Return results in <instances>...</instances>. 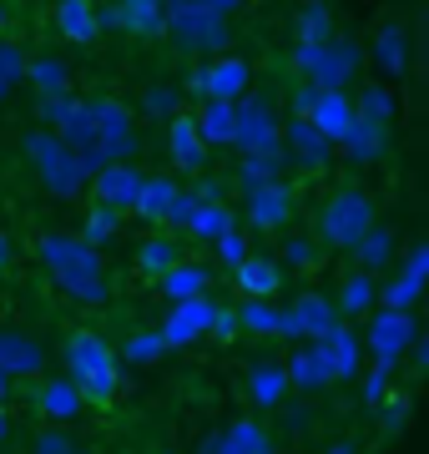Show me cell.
<instances>
[{
    "mask_svg": "<svg viewBox=\"0 0 429 454\" xmlns=\"http://www.w3.org/2000/svg\"><path fill=\"white\" fill-rule=\"evenodd\" d=\"M35 262L51 273V283L66 293L82 309H101L112 303V278L101 262V247H91L76 232H41L35 238Z\"/></svg>",
    "mask_w": 429,
    "mask_h": 454,
    "instance_id": "cell-1",
    "label": "cell"
},
{
    "mask_svg": "<svg viewBox=\"0 0 429 454\" xmlns=\"http://www.w3.org/2000/svg\"><path fill=\"white\" fill-rule=\"evenodd\" d=\"M20 152H26V162H31L35 182H41L51 197H82L86 192L91 172H86L82 157H76V152H71V146L61 142L51 127L26 131V137H20Z\"/></svg>",
    "mask_w": 429,
    "mask_h": 454,
    "instance_id": "cell-2",
    "label": "cell"
},
{
    "mask_svg": "<svg viewBox=\"0 0 429 454\" xmlns=\"http://www.w3.org/2000/svg\"><path fill=\"white\" fill-rule=\"evenodd\" d=\"M374 223H379V202L369 187H333L329 202L318 207V247L348 253Z\"/></svg>",
    "mask_w": 429,
    "mask_h": 454,
    "instance_id": "cell-3",
    "label": "cell"
},
{
    "mask_svg": "<svg viewBox=\"0 0 429 454\" xmlns=\"http://www.w3.org/2000/svg\"><path fill=\"white\" fill-rule=\"evenodd\" d=\"M293 66L308 86L348 91V82H359V71H363V51H359V41H348V35L333 31L318 46H293Z\"/></svg>",
    "mask_w": 429,
    "mask_h": 454,
    "instance_id": "cell-4",
    "label": "cell"
},
{
    "mask_svg": "<svg viewBox=\"0 0 429 454\" xmlns=\"http://www.w3.org/2000/svg\"><path fill=\"white\" fill-rule=\"evenodd\" d=\"M162 31L182 56H217V51H228V20L213 16L198 0H167Z\"/></svg>",
    "mask_w": 429,
    "mask_h": 454,
    "instance_id": "cell-5",
    "label": "cell"
},
{
    "mask_svg": "<svg viewBox=\"0 0 429 454\" xmlns=\"http://www.w3.org/2000/svg\"><path fill=\"white\" fill-rule=\"evenodd\" d=\"M91 121H97V146L86 157V172H97L106 162H132L136 142H142V127H136V112L116 97H91Z\"/></svg>",
    "mask_w": 429,
    "mask_h": 454,
    "instance_id": "cell-6",
    "label": "cell"
},
{
    "mask_svg": "<svg viewBox=\"0 0 429 454\" xmlns=\"http://www.w3.org/2000/svg\"><path fill=\"white\" fill-rule=\"evenodd\" d=\"M293 116H303L308 127H318L333 146L344 142V131L354 127V101L348 91H324V86H298L293 91Z\"/></svg>",
    "mask_w": 429,
    "mask_h": 454,
    "instance_id": "cell-7",
    "label": "cell"
},
{
    "mask_svg": "<svg viewBox=\"0 0 429 454\" xmlns=\"http://www.w3.org/2000/svg\"><path fill=\"white\" fill-rule=\"evenodd\" d=\"M232 146L238 152H263V146H283V121L278 106L268 97H238L232 101Z\"/></svg>",
    "mask_w": 429,
    "mask_h": 454,
    "instance_id": "cell-8",
    "label": "cell"
},
{
    "mask_svg": "<svg viewBox=\"0 0 429 454\" xmlns=\"http://www.w3.org/2000/svg\"><path fill=\"white\" fill-rule=\"evenodd\" d=\"M243 212H248L253 232H283L298 217V187H288L283 177L243 187Z\"/></svg>",
    "mask_w": 429,
    "mask_h": 454,
    "instance_id": "cell-9",
    "label": "cell"
},
{
    "mask_svg": "<svg viewBox=\"0 0 429 454\" xmlns=\"http://www.w3.org/2000/svg\"><path fill=\"white\" fill-rule=\"evenodd\" d=\"M187 91H198V97H213V101H238L253 91V61L248 56H228V51H217L207 66L192 71V82Z\"/></svg>",
    "mask_w": 429,
    "mask_h": 454,
    "instance_id": "cell-10",
    "label": "cell"
},
{
    "mask_svg": "<svg viewBox=\"0 0 429 454\" xmlns=\"http://www.w3.org/2000/svg\"><path fill=\"white\" fill-rule=\"evenodd\" d=\"M363 318H369V333H363L369 354L379 358V364H394L399 369V358L419 343V318L399 313V309H379V313H363Z\"/></svg>",
    "mask_w": 429,
    "mask_h": 454,
    "instance_id": "cell-11",
    "label": "cell"
},
{
    "mask_svg": "<svg viewBox=\"0 0 429 454\" xmlns=\"http://www.w3.org/2000/svg\"><path fill=\"white\" fill-rule=\"evenodd\" d=\"M333 324H344L339 318V309H333V298L329 293H303L293 309H278V333L273 339H303V343H314V339H324Z\"/></svg>",
    "mask_w": 429,
    "mask_h": 454,
    "instance_id": "cell-12",
    "label": "cell"
},
{
    "mask_svg": "<svg viewBox=\"0 0 429 454\" xmlns=\"http://www.w3.org/2000/svg\"><path fill=\"white\" fill-rule=\"evenodd\" d=\"M425 278H429V243H414L404 253L389 283H379V309H399V313H414L419 298H425Z\"/></svg>",
    "mask_w": 429,
    "mask_h": 454,
    "instance_id": "cell-13",
    "label": "cell"
},
{
    "mask_svg": "<svg viewBox=\"0 0 429 454\" xmlns=\"http://www.w3.org/2000/svg\"><path fill=\"white\" fill-rule=\"evenodd\" d=\"M217 318V303L207 298V293H198V298H182V303H172V313L162 318V343L167 348H192L198 339H207V328H213Z\"/></svg>",
    "mask_w": 429,
    "mask_h": 454,
    "instance_id": "cell-14",
    "label": "cell"
},
{
    "mask_svg": "<svg viewBox=\"0 0 429 454\" xmlns=\"http://www.w3.org/2000/svg\"><path fill=\"white\" fill-rule=\"evenodd\" d=\"M142 167L136 162H106V167H97L91 172V197H97L101 207H112V212H132V202H136V187H142Z\"/></svg>",
    "mask_w": 429,
    "mask_h": 454,
    "instance_id": "cell-15",
    "label": "cell"
},
{
    "mask_svg": "<svg viewBox=\"0 0 429 454\" xmlns=\"http://www.w3.org/2000/svg\"><path fill=\"white\" fill-rule=\"evenodd\" d=\"M283 152H288V162L308 167V172H324L333 162V142L318 127H308L303 116H288L283 121Z\"/></svg>",
    "mask_w": 429,
    "mask_h": 454,
    "instance_id": "cell-16",
    "label": "cell"
},
{
    "mask_svg": "<svg viewBox=\"0 0 429 454\" xmlns=\"http://www.w3.org/2000/svg\"><path fill=\"white\" fill-rule=\"evenodd\" d=\"M207 146H202L198 127H192V112H172L167 116V162L177 172H202L207 167Z\"/></svg>",
    "mask_w": 429,
    "mask_h": 454,
    "instance_id": "cell-17",
    "label": "cell"
},
{
    "mask_svg": "<svg viewBox=\"0 0 429 454\" xmlns=\"http://www.w3.org/2000/svg\"><path fill=\"white\" fill-rule=\"evenodd\" d=\"M369 56H374V66H379L389 82H399L404 71H410V31H404V20H379L374 26V35H369Z\"/></svg>",
    "mask_w": 429,
    "mask_h": 454,
    "instance_id": "cell-18",
    "label": "cell"
},
{
    "mask_svg": "<svg viewBox=\"0 0 429 454\" xmlns=\"http://www.w3.org/2000/svg\"><path fill=\"white\" fill-rule=\"evenodd\" d=\"M314 343H318V354H324V364H329L333 384H339V379H359V369H363V339L348 324H333L329 333L314 339Z\"/></svg>",
    "mask_w": 429,
    "mask_h": 454,
    "instance_id": "cell-19",
    "label": "cell"
},
{
    "mask_svg": "<svg viewBox=\"0 0 429 454\" xmlns=\"http://www.w3.org/2000/svg\"><path fill=\"white\" fill-rule=\"evenodd\" d=\"M202 454H278V439L268 434L258 419H232L222 434L202 444Z\"/></svg>",
    "mask_w": 429,
    "mask_h": 454,
    "instance_id": "cell-20",
    "label": "cell"
},
{
    "mask_svg": "<svg viewBox=\"0 0 429 454\" xmlns=\"http://www.w3.org/2000/svg\"><path fill=\"white\" fill-rule=\"evenodd\" d=\"M31 404H35V414L51 419V424H71V419H82L86 414L82 394H76V384H71L66 373H61V379H41L35 394H31Z\"/></svg>",
    "mask_w": 429,
    "mask_h": 454,
    "instance_id": "cell-21",
    "label": "cell"
},
{
    "mask_svg": "<svg viewBox=\"0 0 429 454\" xmlns=\"http://www.w3.org/2000/svg\"><path fill=\"white\" fill-rule=\"evenodd\" d=\"M112 364H116V348L101 339V333H91V328H71L66 333V379L112 369Z\"/></svg>",
    "mask_w": 429,
    "mask_h": 454,
    "instance_id": "cell-22",
    "label": "cell"
},
{
    "mask_svg": "<svg viewBox=\"0 0 429 454\" xmlns=\"http://www.w3.org/2000/svg\"><path fill=\"white\" fill-rule=\"evenodd\" d=\"M56 31L71 46H97V35H101L97 0H56Z\"/></svg>",
    "mask_w": 429,
    "mask_h": 454,
    "instance_id": "cell-23",
    "label": "cell"
},
{
    "mask_svg": "<svg viewBox=\"0 0 429 454\" xmlns=\"http://www.w3.org/2000/svg\"><path fill=\"white\" fill-rule=\"evenodd\" d=\"M339 318H363V313L379 309V273H363V268H348L339 278V298H333Z\"/></svg>",
    "mask_w": 429,
    "mask_h": 454,
    "instance_id": "cell-24",
    "label": "cell"
},
{
    "mask_svg": "<svg viewBox=\"0 0 429 454\" xmlns=\"http://www.w3.org/2000/svg\"><path fill=\"white\" fill-rule=\"evenodd\" d=\"M232 288L243 293V298H273V293L283 288L278 258H258V253H248L243 262H232Z\"/></svg>",
    "mask_w": 429,
    "mask_h": 454,
    "instance_id": "cell-25",
    "label": "cell"
},
{
    "mask_svg": "<svg viewBox=\"0 0 429 454\" xmlns=\"http://www.w3.org/2000/svg\"><path fill=\"white\" fill-rule=\"evenodd\" d=\"M0 369L11 379H35V373H46V348L35 339H26V333L0 328Z\"/></svg>",
    "mask_w": 429,
    "mask_h": 454,
    "instance_id": "cell-26",
    "label": "cell"
},
{
    "mask_svg": "<svg viewBox=\"0 0 429 454\" xmlns=\"http://www.w3.org/2000/svg\"><path fill=\"white\" fill-rule=\"evenodd\" d=\"M283 373H288V389H303V394H318L333 384L329 364H324V354H318V343H298L293 354H288V364H283Z\"/></svg>",
    "mask_w": 429,
    "mask_h": 454,
    "instance_id": "cell-27",
    "label": "cell"
},
{
    "mask_svg": "<svg viewBox=\"0 0 429 454\" xmlns=\"http://www.w3.org/2000/svg\"><path fill=\"white\" fill-rule=\"evenodd\" d=\"M243 394H248L253 409H283V399H288V373H283V364H248V379H243Z\"/></svg>",
    "mask_w": 429,
    "mask_h": 454,
    "instance_id": "cell-28",
    "label": "cell"
},
{
    "mask_svg": "<svg viewBox=\"0 0 429 454\" xmlns=\"http://www.w3.org/2000/svg\"><path fill=\"white\" fill-rule=\"evenodd\" d=\"M162 5L167 0H116L101 16V26H116V31H132V35H157L162 31Z\"/></svg>",
    "mask_w": 429,
    "mask_h": 454,
    "instance_id": "cell-29",
    "label": "cell"
},
{
    "mask_svg": "<svg viewBox=\"0 0 429 454\" xmlns=\"http://www.w3.org/2000/svg\"><path fill=\"white\" fill-rule=\"evenodd\" d=\"M213 288V273L202 268V262H172L162 278H157V293H162L167 303H182V298H198V293Z\"/></svg>",
    "mask_w": 429,
    "mask_h": 454,
    "instance_id": "cell-30",
    "label": "cell"
},
{
    "mask_svg": "<svg viewBox=\"0 0 429 454\" xmlns=\"http://www.w3.org/2000/svg\"><path fill=\"white\" fill-rule=\"evenodd\" d=\"M71 66L61 56H31L26 61V86H31L35 97H71Z\"/></svg>",
    "mask_w": 429,
    "mask_h": 454,
    "instance_id": "cell-31",
    "label": "cell"
},
{
    "mask_svg": "<svg viewBox=\"0 0 429 454\" xmlns=\"http://www.w3.org/2000/svg\"><path fill=\"white\" fill-rule=\"evenodd\" d=\"M228 227H232L228 202H213L207 192H198V207H192V217L182 223V232H187L192 243H217V238H222Z\"/></svg>",
    "mask_w": 429,
    "mask_h": 454,
    "instance_id": "cell-32",
    "label": "cell"
},
{
    "mask_svg": "<svg viewBox=\"0 0 429 454\" xmlns=\"http://www.w3.org/2000/svg\"><path fill=\"white\" fill-rule=\"evenodd\" d=\"M344 157L354 167H374L384 157V146H389V131L384 127H374V121H359V116H354V127L344 131Z\"/></svg>",
    "mask_w": 429,
    "mask_h": 454,
    "instance_id": "cell-33",
    "label": "cell"
},
{
    "mask_svg": "<svg viewBox=\"0 0 429 454\" xmlns=\"http://www.w3.org/2000/svg\"><path fill=\"white\" fill-rule=\"evenodd\" d=\"M348 101H354V116H359V121H374V127H384V131L399 121V101H394V91H389L384 82L359 86Z\"/></svg>",
    "mask_w": 429,
    "mask_h": 454,
    "instance_id": "cell-34",
    "label": "cell"
},
{
    "mask_svg": "<svg viewBox=\"0 0 429 454\" xmlns=\"http://www.w3.org/2000/svg\"><path fill=\"white\" fill-rule=\"evenodd\" d=\"M192 127H198V137H202L207 152H213V146H232V101L202 97V106L192 112Z\"/></svg>",
    "mask_w": 429,
    "mask_h": 454,
    "instance_id": "cell-35",
    "label": "cell"
},
{
    "mask_svg": "<svg viewBox=\"0 0 429 454\" xmlns=\"http://www.w3.org/2000/svg\"><path fill=\"white\" fill-rule=\"evenodd\" d=\"M182 187L172 177H162V172H152V177H142V187H136V202L132 212L136 217H147V223H162L167 207H172V197H177Z\"/></svg>",
    "mask_w": 429,
    "mask_h": 454,
    "instance_id": "cell-36",
    "label": "cell"
},
{
    "mask_svg": "<svg viewBox=\"0 0 429 454\" xmlns=\"http://www.w3.org/2000/svg\"><path fill=\"white\" fill-rule=\"evenodd\" d=\"M348 253H354V262H359L363 273H384V268L394 262V232L374 223V227H369V232L359 238V243L348 247Z\"/></svg>",
    "mask_w": 429,
    "mask_h": 454,
    "instance_id": "cell-37",
    "label": "cell"
},
{
    "mask_svg": "<svg viewBox=\"0 0 429 454\" xmlns=\"http://www.w3.org/2000/svg\"><path fill=\"white\" fill-rule=\"evenodd\" d=\"M71 384H76V394H82V404L86 409H101V414H106V409L116 404V394H121V369H97V373H82V379H71Z\"/></svg>",
    "mask_w": 429,
    "mask_h": 454,
    "instance_id": "cell-38",
    "label": "cell"
},
{
    "mask_svg": "<svg viewBox=\"0 0 429 454\" xmlns=\"http://www.w3.org/2000/svg\"><path fill=\"white\" fill-rule=\"evenodd\" d=\"M283 167H288V152H283V146H263V152H243V157H238V182H243V187H258V182L283 177Z\"/></svg>",
    "mask_w": 429,
    "mask_h": 454,
    "instance_id": "cell-39",
    "label": "cell"
},
{
    "mask_svg": "<svg viewBox=\"0 0 429 454\" xmlns=\"http://www.w3.org/2000/svg\"><path fill=\"white\" fill-rule=\"evenodd\" d=\"M333 31H339V26H333V11L324 0H308L293 16V46H318V41H329Z\"/></svg>",
    "mask_w": 429,
    "mask_h": 454,
    "instance_id": "cell-40",
    "label": "cell"
},
{
    "mask_svg": "<svg viewBox=\"0 0 429 454\" xmlns=\"http://www.w3.org/2000/svg\"><path fill=\"white\" fill-rule=\"evenodd\" d=\"M232 324H238V333L273 339V333H278V309H273L268 298H243V303L232 309Z\"/></svg>",
    "mask_w": 429,
    "mask_h": 454,
    "instance_id": "cell-41",
    "label": "cell"
},
{
    "mask_svg": "<svg viewBox=\"0 0 429 454\" xmlns=\"http://www.w3.org/2000/svg\"><path fill=\"white\" fill-rule=\"evenodd\" d=\"M177 258H182L177 253V232H152L147 243L136 247V268H142L147 278H162Z\"/></svg>",
    "mask_w": 429,
    "mask_h": 454,
    "instance_id": "cell-42",
    "label": "cell"
},
{
    "mask_svg": "<svg viewBox=\"0 0 429 454\" xmlns=\"http://www.w3.org/2000/svg\"><path fill=\"white\" fill-rule=\"evenodd\" d=\"M16 86H26V51L0 35V101L11 97Z\"/></svg>",
    "mask_w": 429,
    "mask_h": 454,
    "instance_id": "cell-43",
    "label": "cell"
},
{
    "mask_svg": "<svg viewBox=\"0 0 429 454\" xmlns=\"http://www.w3.org/2000/svg\"><path fill=\"white\" fill-rule=\"evenodd\" d=\"M162 354H167V343H162L157 328H142V333H132V339L121 343V358H127V364H142V369H147V364H162Z\"/></svg>",
    "mask_w": 429,
    "mask_h": 454,
    "instance_id": "cell-44",
    "label": "cell"
},
{
    "mask_svg": "<svg viewBox=\"0 0 429 454\" xmlns=\"http://www.w3.org/2000/svg\"><path fill=\"white\" fill-rule=\"evenodd\" d=\"M121 217H127V212H112V207H101V202H91V212H86V227L76 232V238H86L91 247H101L106 238H116Z\"/></svg>",
    "mask_w": 429,
    "mask_h": 454,
    "instance_id": "cell-45",
    "label": "cell"
},
{
    "mask_svg": "<svg viewBox=\"0 0 429 454\" xmlns=\"http://www.w3.org/2000/svg\"><path fill=\"white\" fill-rule=\"evenodd\" d=\"M318 258H324L318 238H288V243H283V262H278V268H298V273H314Z\"/></svg>",
    "mask_w": 429,
    "mask_h": 454,
    "instance_id": "cell-46",
    "label": "cell"
},
{
    "mask_svg": "<svg viewBox=\"0 0 429 454\" xmlns=\"http://www.w3.org/2000/svg\"><path fill=\"white\" fill-rule=\"evenodd\" d=\"M359 379H363V404L379 409V399L394 389V364H379V358H374L369 369H359Z\"/></svg>",
    "mask_w": 429,
    "mask_h": 454,
    "instance_id": "cell-47",
    "label": "cell"
},
{
    "mask_svg": "<svg viewBox=\"0 0 429 454\" xmlns=\"http://www.w3.org/2000/svg\"><path fill=\"white\" fill-rule=\"evenodd\" d=\"M379 409H384V434L394 439L404 424H410V394H399V389H389L379 399Z\"/></svg>",
    "mask_w": 429,
    "mask_h": 454,
    "instance_id": "cell-48",
    "label": "cell"
},
{
    "mask_svg": "<svg viewBox=\"0 0 429 454\" xmlns=\"http://www.w3.org/2000/svg\"><path fill=\"white\" fill-rule=\"evenodd\" d=\"M76 439L66 434V424H56V429H41L35 434V444H31V454H66Z\"/></svg>",
    "mask_w": 429,
    "mask_h": 454,
    "instance_id": "cell-49",
    "label": "cell"
},
{
    "mask_svg": "<svg viewBox=\"0 0 429 454\" xmlns=\"http://www.w3.org/2000/svg\"><path fill=\"white\" fill-rule=\"evenodd\" d=\"M213 247H217V258L228 262V268H232V262H243V258H248V238H243L238 227H228V232H222V238H217Z\"/></svg>",
    "mask_w": 429,
    "mask_h": 454,
    "instance_id": "cell-50",
    "label": "cell"
},
{
    "mask_svg": "<svg viewBox=\"0 0 429 454\" xmlns=\"http://www.w3.org/2000/svg\"><path fill=\"white\" fill-rule=\"evenodd\" d=\"M172 106H177V97H172V91H167V86H152V91H147V97H142V112H147V116H172Z\"/></svg>",
    "mask_w": 429,
    "mask_h": 454,
    "instance_id": "cell-51",
    "label": "cell"
},
{
    "mask_svg": "<svg viewBox=\"0 0 429 454\" xmlns=\"http://www.w3.org/2000/svg\"><path fill=\"white\" fill-rule=\"evenodd\" d=\"M213 339H222V343H232L238 339V324H232V309H217V318H213V328H207Z\"/></svg>",
    "mask_w": 429,
    "mask_h": 454,
    "instance_id": "cell-52",
    "label": "cell"
},
{
    "mask_svg": "<svg viewBox=\"0 0 429 454\" xmlns=\"http://www.w3.org/2000/svg\"><path fill=\"white\" fill-rule=\"evenodd\" d=\"M198 5H207V11H213V16H238V11H243V5H248V0H198Z\"/></svg>",
    "mask_w": 429,
    "mask_h": 454,
    "instance_id": "cell-53",
    "label": "cell"
},
{
    "mask_svg": "<svg viewBox=\"0 0 429 454\" xmlns=\"http://www.w3.org/2000/svg\"><path fill=\"white\" fill-rule=\"evenodd\" d=\"M314 454H359L348 439H339V444H324V450H314Z\"/></svg>",
    "mask_w": 429,
    "mask_h": 454,
    "instance_id": "cell-54",
    "label": "cell"
},
{
    "mask_svg": "<svg viewBox=\"0 0 429 454\" xmlns=\"http://www.w3.org/2000/svg\"><path fill=\"white\" fill-rule=\"evenodd\" d=\"M11 268V232H0V273Z\"/></svg>",
    "mask_w": 429,
    "mask_h": 454,
    "instance_id": "cell-55",
    "label": "cell"
},
{
    "mask_svg": "<svg viewBox=\"0 0 429 454\" xmlns=\"http://www.w3.org/2000/svg\"><path fill=\"white\" fill-rule=\"evenodd\" d=\"M11 384H16V379H11V373L0 369V404H5V399H11Z\"/></svg>",
    "mask_w": 429,
    "mask_h": 454,
    "instance_id": "cell-56",
    "label": "cell"
},
{
    "mask_svg": "<svg viewBox=\"0 0 429 454\" xmlns=\"http://www.w3.org/2000/svg\"><path fill=\"white\" fill-rule=\"evenodd\" d=\"M11 439V414H5V404H0V444Z\"/></svg>",
    "mask_w": 429,
    "mask_h": 454,
    "instance_id": "cell-57",
    "label": "cell"
},
{
    "mask_svg": "<svg viewBox=\"0 0 429 454\" xmlns=\"http://www.w3.org/2000/svg\"><path fill=\"white\" fill-rule=\"evenodd\" d=\"M5 26H11V11H5V5H0V35H5Z\"/></svg>",
    "mask_w": 429,
    "mask_h": 454,
    "instance_id": "cell-58",
    "label": "cell"
},
{
    "mask_svg": "<svg viewBox=\"0 0 429 454\" xmlns=\"http://www.w3.org/2000/svg\"><path fill=\"white\" fill-rule=\"evenodd\" d=\"M66 454H91V450H82V444H71V450Z\"/></svg>",
    "mask_w": 429,
    "mask_h": 454,
    "instance_id": "cell-59",
    "label": "cell"
},
{
    "mask_svg": "<svg viewBox=\"0 0 429 454\" xmlns=\"http://www.w3.org/2000/svg\"><path fill=\"white\" fill-rule=\"evenodd\" d=\"M0 5H5V0H0Z\"/></svg>",
    "mask_w": 429,
    "mask_h": 454,
    "instance_id": "cell-60",
    "label": "cell"
}]
</instances>
